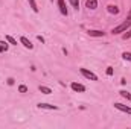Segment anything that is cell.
I'll use <instances>...</instances> for the list:
<instances>
[{
    "label": "cell",
    "instance_id": "6da1fadb",
    "mask_svg": "<svg viewBox=\"0 0 131 129\" xmlns=\"http://www.w3.org/2000/svg\"><path fill=\"white\" fill-rule=\"evenodd\" d=\"M131 28V9L130 12H128V17H127V20H124L119 26H116V28H113V31H111V33L113 35H119V33L125 32L127 29H130Z\"/></svg>",
    "mask_w": 131,
    "mask_h": 129
},
{
    "label": "cell",
    "instance_id": "7a4b0ae2",
    "mask_svg": "<svg viewBox=\"0 0 131 129\" xmlns=\"http://www.w3.org/2000/svg\"><path fill=\"white\" fill-rule=\"evenodd\" d=\"M79 71H81V74H82L84 78H87V79H90V81H98V76H96L93 71H90V70H87V68H79Z\"/></svg>",
    "mask_w": 131,
    "mask_h": 129
},
{
    "label": "cell",
    "instance_id": "3957f363",
    "mask_svg": "<svg viewBox=\"0 0 131 129\" xmlns=\"http://www.w3.org/2000/svg\"><path fill=\"white\" fill-rule=\"evenodd\" d=\"M113 106H114L116 109H119V111H122V112H127V114H130V115H131V108L128 106V105H124V103L114 102V103H113Z\"/></svg>",
    "mask_w": 131,
    "mask_h": 129
},
{
    "label": "cell",
    "instance_id": "277c9868",
    "mask_svg": "<svg viewBox=\"0 0 131 129\" xmlns=\"http://www.w3.org/2000/svg\"><path fill=\"white\" fill-rule=\"evenodd\" d=\"M70 88L75 91V93H85V85H82V84H78V82H72L70 84Z\"/></svg>",
    "mask_w": 131,
    "mask_h": 129
},
{
    "label": "cell",
    "instance_id": "5b68a950",
    "mask_svg": "<svg viewBox=\"0 0 131 129\" xmlns=\"http://www.w3.org/2000/svg\"><path fill=\"white\" fill-rule=\"evenodd\" d=\"M37 108H38V109H47V111H57V109H60L57 105H50V103H41V102L37 105Z\"/></svg>",
    "mask_w": 131,
    "mask_h": 129
},
{
    "label": "cell",
    "instance_id": "8992f818",
    "mask_svg": "<svg viewBox=\"0 0 131 129\" xmlns=\"http://www.w3.org/2000/svg\"><path fill=\"white\" fill-rule=\"evenodd\" d=\"M20 44H21L23 47L29 49V50H32V49H34V44L31 43V40H29L28 36H20Z\"/></svg>",
    "mask_w": 131,
    "mask_h": 129
},
{
    "label": "cell",
    "instance_id": "52a82bcc",
    "mask_svg": "<svg viewBox=\"0 0 131 129\" xmlns=\"http://www.w3.org/2000/svg\"><path fill=\"white\" fill-rule=\"evenodd\" d=\"M58 8H60V12L63 14V15H69V9H67V6H66L64 0H58Z\"/></svg>",
    "mask_w": 131,
    "mask_h": 129
},
{
    "label": "cell",
    "instance_id": "ba28073f",
    "mask_svg": "<svg viewBox=\"0 0 131 129\" xmlns=\"http://www.w3.org/2000/svg\"><path fill=\"white\" fill-rule=\"evenodd\" d=\"M87 33H89L90 36H96V38H99V36H105V32H104V31H98V29H89Z\"/></svg>",
    "mask_w": 131,
    "mask_h": 129
},
{
    "label": "cell",
    "instance_id": "9c48e42d",
    "mask_svg": "<svg viewBox=\"0 0 131 129\" xmlns=\"http://www.w3.org/2000/svg\"><path fill=\"white\" fill-rule=\"evenodd\" d=\"M85 8L90 9V11H95L98 8V0H87L85 2Z\"/></svg>",
    "mask_w": 131,
    "mask_h": 129
},
{
    "label": "cell",
    "instance_id": "30bf717a",
    "mask_svg": "<svg viewBox=\"0 0 131 129\" xmlns=\"http://www.w3.org/2000/svg\"><path fill=\"white\" fill-rule=\"evenodd\" d=\"M9 46H11V44H9L6 40H5V41H2V40H0V53H5V52H8Z\"/></svg>",
    "mask_w": 131,
    "mask_h": 129
},
{
    "label": "cell",
    "instance_id": "8fae6325",
    "mask_svg": "<svg viewBox=\"0 0 131 129\" xmlns=\"http://www.w3.org/2000/svg\"><path fill=\"white\" fill-rule=\"evenodd\" d=\"M107 11H108L110 14H114V15L119 14V8H117L116 5H108V6H107Z\"/></svg>",
    "mask_w": 131,
    "mask_h": 129
},
{
    "label": "cell",
    "instance_id": "7c38bea8",
    "mask_svg": "<svg viewBox=\"0 0 131 129\" xmlns=\"http://www.w3.org/2000/svg\"><path fill=\"white\" fill-rule=\"evenodd\" d=\"M38 90H40L43 94H52V88H49V87H46V85H40Z\"/></svg>",
    "mask_w": 131,
    "mask_h": 129
},
{
    "label": "cell",
    "instance_id": "4fadbf2b",
    "mask_svg": "<svg viewBox=\"0 0 131 129\" xmlns=\"http://www.w3.org/2000/svg\"><path fill=\"white\" fill-rule=\"evenodd\" d=\"M5 40H6L11 46H17V40H15L14 36H11V35H5Z\"/></svg>",
    "mask_w": 131,
    "mask_h": 129
},
{
    "label": "cell",
    "instance_id": "5bb4252c",
    "mask_svg": "<svg viewBox=\"0 0 131 129\" xmlns=\"http://www.w3.org/2000/svg\"><path fill=\"white\" fill-rule=\"evenodd\" d=\"M28 3H29V6H31V9H32L34 12H38V11H40V9H38V5H37L35 0H28Z\"/></svg>",
    "mask_w": 131,
    "mask_h": 129
},
{
    "label": "cell",
    "instance_id": "9a60e30c",
    "mask_svg": "<svg viewBox=\"0 0 131 129\" xmlns=\"http://www.w3.org/2000/svg\"><path fill=\"white\" fill-rule=\"evenodd\" d=\"M119 94H121V96L124 97V99H127L128 102H131V93L125 91V90H121V91H119Z\"/></svg>",
    "mask_w": 131,
    "mask_h": 129
},
{
    "label": "cell",
    "instance_id": "2e32d148",
    "mask_svg": "<svg viewBox=\"0 0 131 129\" xmlns=\"http://www.w3.org/2000/svg\"><path fill=\"white\" fill-rule=\"evenodd\" d=\"M130 38H131V28H130V29H127L125 33L122 35V40H130Z\"/></svg>",
    "mask_w": 131,
    "mask_h": 129
},
{
    "label": "cell",
    "instance_id": "e0dca14e",
    "mask_svg": "<svg viewBox=\"0 0 131 129\" xmlns=\"http://www.w3.org/2000/svg\"><path fill=\"white\" fill-rule=\"evenodd\" d=\"M69 3L72 5V8H75V9H78L79 8V0H69Z\"/></svg>",
    "mask_w": 131,
    "mask_h": 129
},
{
    "label": "cell",
    "instance_id": "ac0fdd59",
    "mask_svg": "<svg viewBox=\"0 0 131 129\" xmlns=\"http://www.w3.org/2000/svg\"><path fill=\"white\" fill-rule=\"evenodd\" d=\"M18 93H28V87H26L25 84L18 85Z\"/></svg>",
    "mask_w": 131,
    "mask_h": 129
},
{
    "label": "cell",
    "instance_id": "d6986e66",
    "mask_svg": "<svg viewBox=\"0 0 131 129\" xmlns=\"http://www.w3.org/2000/svg\"><path fill=\"white\" fill-rule=\"evenodd\" d=\"M122 58H124L125 61H131V52H124V53H122Z\"/></svg>",
    "mask_w": 131,
    "mask_h": 129
},
{
    "label": "cell",
    "instance_id": "ffe728a7",
    "mask_svg": "<svg viewBox=\"0 0 131 129\" xmlns=\"http://www.w3.org/2000/svg\"><path fill=\"white\" fill-rule=\"evenodd\" d=\"M105 73H107V76H113V73H114V70H113V67H107V70H105Z\"/></svg>",
    "mask_w": 131,
    "mask_h": 129
},
{
    "label": "cell",
    "instance_id": "44dd1931",
    "mask_svg": "<svg viewBox=\"0 0 131 129\" xmlns=\"http://www.w3.org/2000/svg\"><path fill=\"white\" fill-rule=\"evenodd\" d=\"M6 82H8V85H14V84H15V79H14V78H8Z\"/></svg>",
    "mask_w": 131,
    "mask_h": 129
},
{
    "label": "cell",
    "instance_id": "7402d4cb",
    "mask_svg": "<svg viewBox=\"0 0 131 129\" xmlns=\"http://www.w3.org/2000/svg\"><path fill=\"white\" fill-rule=\"evenodd\" d=\"M37 40H38V41H40L41 44H44V43H46V40H44V38H43L41 35H37Z\"/></svg>",
    "mask_w": 131,
    "mask_h": 129
},
{
    "label": "cell",
    "instance_id": "603a6c76",
    "mask_svg": "<svg viewBox=\"0 0 131 129\" xmlns=\"http://www.w3.org/2000/svg\"><path fill=\"white\" fill-rule=\"evenodd\" d=\"M50 2H52V3H53V0H50Z\"/></svg>",
    "mask_w": 131,
    "mask_h": 129
}]
</instances>
